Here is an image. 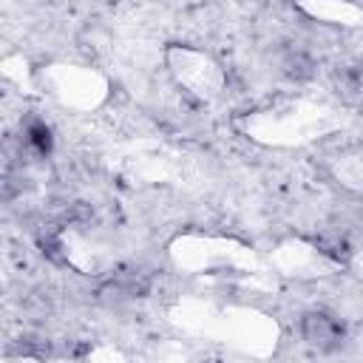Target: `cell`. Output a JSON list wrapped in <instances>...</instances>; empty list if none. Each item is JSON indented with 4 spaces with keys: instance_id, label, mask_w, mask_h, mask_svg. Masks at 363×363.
Here are the masks:
<instances>
[{
    "instance_id": "obj_1",
    "label": "cell",
    "mask_w": 363,
    "mask_h": 363,
    "mask_svg": "<svg viewBox=\"0 0 363 363\" xmlns=\"http://www.w3.org/2000/svg\"><path fill=\"white\" fill-rule=\"evenodd\" d=\"M301 335L306 343L318 349H332L343 340V323L326 312H309L301 320Z\"/></svg>"
},
{
    "instance_id": "obj_3",
    "label": "cell",
    "mask_w": 363,
    "mask_h": 363,
    "mask_svg": "<svg viewBox=\"0 0 363 363\" xmlns=\"http://www.w3.org/2000/svg\"><path fill=\"white\" fill-rule=\"evenodd\" d=\"M284 74H286L289 79H295V82H303V79H309V77L315 74V65H312V60H309L306 54L292 51V54H286V60H284Z\"/></svg>"
},
{
    "instance_id": "obj_2",
    "label": "cell",
    "mask_w": 363,
    "mask_h": 363,
    "mask_svg": "<svg viewBox=\"0 0 363 363\" xmlns=\"http://www.w3.org/2000/svg\"><path fill=\"white\" fill-rule=\"evenodd\" d=\"M26 145H28L34 153H40V156H48V153H51V147H54V136H51V128H48L45 122H40V119L28 122V125H26Z\"/></svg>"
}]
</instances>
